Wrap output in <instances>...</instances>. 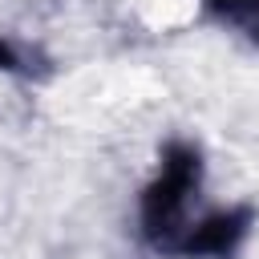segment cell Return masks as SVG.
I'll use <instances>...</instances> for the list:
<instances>
[{
  "mask_svg": "<svg viewBox=\"0 0 259 259\" xmlns=\"http://www.w3.org/2000/svg\"><path fill=\"white\" fill-rule=\"evenodd\" d=\"M0 69H16V53H12L4 40H0Z\"/></svg>",
  "mask_w": 259,
  "mask_h": 259,
  "instance_id": "4",
  "label": "cell"
},
{
  "mask_svg": "<svg viewBox=\"0 0 259 259\" xmlns=\"http://www.w3.org/2000/svg\"><path fill=\"white\" fill-rule=\"evenodd\" d=\"M206 8L219 20L243 24V28H259V0H206Z\"/></svg>",
  "mask_w": 259,
  "mask_h": 259,
  "instance_id": "3",
  "label": "cell"
},
{
  "mask_svg": "<svg viewBox=\"0 0 259 259\" xmlns=\"http://www.w3.org/2000/svg\"><path fill=\"white\" fill-rule=\"evenodd\" d=\"M247 231H251V210L247 206H231V210L206 214L194 227H186L178 247H174V255H186V259H227V255L239 251Z\"/></svg>",
  "mask_w": 259,
  "mask_h": 259,
  "instance_id": "2",
  "label": "cell"
},
{
  "mask_svg": "<svg viewBox=\"0 0 259 259\" xmlns=\"http://www.w3.org/2000/svg\"><path fill=\"white\" fill-rule=\"evenodd\" d=\"M198 174H202V162H198L194 146H182V142L166 146L162 170L142 194V231L158 251L178 247V239L186 231V202L198 186Z\"/></svg>",
  "mask_w": 259,
  "mask_h": 259,
  "instance_id": "1",
  "label": "cell"
}]
</instances>
